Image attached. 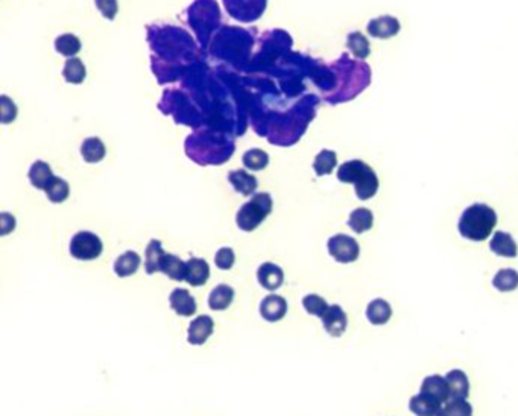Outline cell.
<instances>
[{"instance_id": "cell-21", "label": "cell", "mask_w": 518, "mask_h": 416, "mask_svg": "<svg viewBox=\"0 0 518 416\" xmlns=\"http://www.w3.org/2000/svg\"><path fill=\"white\" fill-rule=\"evenodd\" d=\"M140 264H142L140 255L135 251H125L116 258L113 269L119 279H128V276H133L138 271Z\"/></svg>"}, {"instance_id": "cell-6", "label": "cell", "mask_w": 518, "mask_h": 416, "mask_svg": "<svg viewBox=\"0 0 518 416\" xmlns=\"http://www.w3.org/2000/svg\"><path fill=\"white\" fill-rule=\"evenodd\" d=\"M69 251L79 262L96 260L104 253V243L100 237L91 231H79L70 239Z\"/></svg>"}, {"instance_id": "cell-14", "label": "cell", "mask_w": 518, "mask_h": 416, "mask_svg": "<svg viewBox=\"0 0 518 416\" xmlns=\"http://www.w3.org/2000/svg\"><path fill=\"white\" fill-rule=\"evenodd\" d=\"M169 306L175 313L178 314V316H182V318H190L198 310L197 300L192 297V293L187 289H182V288H177L171 292Z\"/></svg>"}, {"instance_id": "cell-1", "label": "cell", "mask_w": 518, "mask_h": 416, "mask_svg": "<svg viewBox=\"0 0 518 416\" xmlns=\"http://www.w3.org/2000/svg\"><path fill=\"white\" fill-rule=\"evenodd\" d=\"M331 67L336 73L338 84L328 96L324 98L331 105L350 102L371 84V67L365 61L350 58L348 53H342Z\"/></svg>"}, {"instance_id": "cell-25", "label": "cell", "mask_w": 518, "mask_h": 416, "mask_svg": "<svg viewBox=\"0 0 518 416\" xmlns=\"http://www.w3.org/2000/svg\"><path fill=\"white\" fill-rule=\"evenodd\" d=\"M441 405L442 404L429 398L427 395H424L421 392L411 396L409 400V410L415 416H437Z\"/></svg>"}, {"instance_id": "cell-17", "label": "cell", "mask_w": 518, "mask_h": 416, "mask_svg": "<svg viewBox=\"0 0 518 416\" xmlns=\"http://www.w3.org/2000/svg\"><path fill=\"white\" fill-rule=\"evenodd\" d=\"M446 380L449 384L450 398L453 400H467L470 395V378L465 371L462 369H451L446 374Z\"/></svg>"}, {"instance_id": "cell-37", "label": "cell", "mask_w": 518, "mask_h": 416, "mask_svg": "<svg viewBox=\"0 0 518 416\" xmlns=\"http://www.w3.org/2000/svg\"><path fill=\"white\" fill-rule=\"evenodd\" d=\"M244 166L249 170H263L270 163V155L262 149H249L244 155Z\"/></svg>"}, {"instance_id": "cell-16", "label": "cell", "mask_w": 518, "mask_h": 416, "mask_svg": "<svg viewBox=\"0 0 518 416\" xmlns=\"http://www.w3.org/2000/svg\"><path fill=\"white\" fill-rule=\"evenodd\" d=\"M400 22L397 20L395 17L392 15H382L377 17L374 20H371L368 23L366 29L368 34L374 36V39H380V40H387L392 39L397 34L400 32Z\"/></svg>"}, {"instance_id": "cell-5", "label": "cell", "mask_w": 518, "mask_h": 416, "mask_svg": "<svg viewBox=\"0 0 518 416\" xmlns=\"http://www.w3.org/2000/svg\"><path fill=\"white\" fill-rule=\"evenodd\" d=\"M272 206L274 202L270 193H255L246 204L239 208L236 215L237 227L245 231V233H251V231L260 227L265 219L271 215Z\"/></svg>"}, {"instance_id": "cell-34", "label": "cell", "mask_w": 518, "mask_h": 416, "mask_svg": "<svg viewBox=\"0 0 518 416\" xmlns=\"http://www.w3.org/2000/svg\"><path fill=\"white\" fill-rule=\"evenodd\" d=\"M46 196L53 204H61V202L66 201L70 195V186L66 180L55 177L53 181L49 184V187L44 190Z\"/></svg>"}, {"instance_id": "cell-36", "label": "cell", "mask_w": 518, "mask_h": 416, "mask_svg": "<svg viewBox=\"0 0 518 416\" xmlns=\"http://www.w3.org/2000/svg\"><path fill=\"white\" fill-rule=\"evenodd\" d=\"M328 306H330V304L318 293H309L303 298L304 310H306L310 314V316H317L319 319L322 318V314L327 311Z\"/></svg>"}, {"instance_id": "cell-20", "label": "cell", "mask_w": 518, "mask_h": 416, "mask_svg": "<svg viewBox=\"0 0 518 416\" xmlns=\"http://www.w3.org/2000/svg\"><path fill=\"white\" fill-rule=\"evenodd\" d=\"M365 314L373 326H385L392 318V307L386 300L376 298L366 306Z\"/></svg>"}, {"instance_id": "cell-38", "label": "cell", "mask_w": 518, "mask_h": 416, "mask_svg": "<svg viewBox=\"0 0 518 416\" xmlns=\"http://www.w3.org/2000/svg\"><path fill=\"white\" fill-rule=\"evenodd\" d=\"M236 263V253L233 249L224 246L215 254V264L222 271H230Z\"/></svg>"}, {"instance_id": "cell-11", "label": "cell", "mask_w": 518, "mask_h": 416, "mask_svg": "<svg viewBox=\"0 0 518 416\" xmlns=\"http://www.w3.org/2000/svg\"><path fill=\"white\" fill-rule=\"evenodd\" d=\"M257 281L263 289L275 292L279 290L284 283V272L279 264L272 262H265L257 269Z\"/></svg>"}, {"instance_id": "cell-12", "label": "cell", "mask_w": 518, "mask_h": 416, "mask_svg": "<svg viewBox=\"0 0 518 416\" xmlns=\"http://www.w3.org/2000/svg\"><path fill=\"white\" fill-rule=\"evenodd\" d=\"M260 316L267 322H279L288 314V301L277 293L267 295L260 302Z\"/></svg>"}, {"instance_id": "cell-33", "label": "cell", "mask_w": 518, "mask_h": 416, "mask_svg": "<svg viewBox=\"0 0 518 416\" xmlns=\"http://www.w3.org/2000/svg\"><path fill=\"white\" fill-rule=\"evenodd\" d=\"M437 416H473V405L467 400H453L444 403Z\"/></svg>"}, {"instance_id": "cell-30", "label": "cell", "mask_w": 518, "mask_h": 416, "mask_svg": "<svg viewBox=\"0 0 518 416\" xmlns=\"http://www.w3.org/2000/svg\"><path fill=\"white\" fill-rule=\"evenodd\" d=\"M347 48L353 53V57L357 60H365L368 55L371 53V48H369V41L364 34L360 32H351L347 36Z\"/></svg>"}, {"instance_id": "cell-26", "label": "cell", "mask_w": 518, "mask_h": 416, "mask_svg": "<svg viewBox=\"0 0 518 416\" xmlns=\"http://www.w3.org/2000/svg\"><path fill=\"white\" fill-rule=\"evenodd\" d=\"M348 227L354 231L356 234H364L369 231L374 225V215L371 210L368 208H356L350 213Z\"/></svg>"}, {"instance_id": "cell-41", "label": "cell", "mask_w": 518, "mask_h": 416, "mask_svg": "<svg viewBox=\"0 0 518 416\" xmlns=\"http://www.w3.org/2000/svg\"><path fill=\"white\" fill-rule=\"evenodd\" d=\"M15 229V217L9 213H2L0 215V234L8 236Z\"/></svg>"}, {"instance_id": "cell-29", "label": "cell", "mask_w": 518, "mask_h": 416, "mask_svg": "<svg viewBox=\"0 0 518 416\" xmlns=\"http://www.w3.org/2000/svg\"><path fill=\"white\" fill-rule=\"evenodd\" d=\"M493 286L498 292H512L518 288V271L512 267H505L496 272L493 279Z\"/></svg>"}, {"instance_id": "cell-3", "label": "cell", "mask_w": 518, "mask_h": 416, "mask_svg": "<svg viewBox=\"0 0 518 416\" xmlns=\"http://www.w3.org/2000/svg\"><path fill=\"white\" fill-rule=\"evenodd\" d=\"M497 225V213L486 204H473L464 210L458 222L459 234L471 242H484Z\"/></svg>"}, {"instance_id": "cell-2", "label": "cell", "mask_w": 518, "mask_h": 416, "mask_svg": "<svg viewBox=\"0 0 518 416\" xmlns=\"http://www.w3.org/2000/svg\"><path fill=\"white\" fill-rule=\"evenodd\" d=\"M234 152L233 138L218 129H199L187 137L186 154L201 166L222 164Z\"/></svg>"}, {"instance_id": "cell-19", "label": "cell", "mask_w": 518, "mask_h": 416, "mask_svg": "<svg viewBox=\"0 0 518 416\" xmlns=\"http://www.w3.org/2000/svg\"><path fill=\"white\" fill-rule=\"evenodd\" d=\"M166 254L168 253L164 251L163 243L160 242V240H157V239L150 240V243H147L145 249V271L147 275H154L157 272H160V267H161V263L164 260Z\"/></svg>"}, {"instance_id": "cell-8", "label": "cell", "mask_w": 518, "mask_h": 416, "mask_svg": "<svg viewBox=\"0 0 518 416\" xmlns=\"http://www.w3.org/2000/svg\"><path fill=\"white\" fill-rule=\"evenodd\" d=\"M222 2L228 14L237 22L251 23L263 15L267 0H222Z\"/></svg>"}, {"instance_id": "cell-15", "label": "cell", "mask_w": 518, "mask_h": 416, "mask_svg": "<svg viewBox=\"0 0 518 416\" xmlns=\"http://www.w3.org/2000/svg\"><path fill=\"white\" fill-rule=\"evenodd\" d=\"M210 280V266L207 260L201 257H192L186 262V272H184V281L193 288H201Z\"/></svg>"}, {"instance_id": "cell-13", "label": "cell", "mask_w": 518, "mask_h": 416, "mask_svg": "<svg viewBox=\"0 0 518 416\" xmlns=\"http://www.w3.org/2000/svg\"><path fill=\"white\" fill-rule=\"evenodd\" d=\"M420 392L427 395L429 398L434 400L439 404H444L450 400V392H449V384H447L446 377L438 375V374L425 377L421 382Z\"/></svg>"}, {"instance_id": "cell-7", "label": "cell", "mask_w": 518, "mask_h": 416, "mask_svg": "<svg viewBox=\"0 0 518 416\" xmlns=\"http://www.w3.org/2000/svg\"><path fill=\"white\" fill-rule=\"evenodd\" d=\"M327 249L333 260L342 264L354 263L360 255L359 242L347 234L331 236L327 242Z\"/></svg>"}, {"instance_id": "cell-40", "label": "cell", "mask_w": 518, "mask_h": 416, "mask_svg": "<svg viewBox=\"0 0 518 416\" xmlns=\"http://www.w3.org/2000/svg\"><path fill=\"white\" fill-rule=\"evenodd\" d=\"M96 8L99 13L102 14L107 20H114L117 11H119V4L117 0H95Z\"/></svg>"}, {"instance_id": "cell-9", "label": "cell", "mask_w": 518, "mask_h": 416, "mask_svg": "<svg viewBox=\"0 0 518 416\" xmlns=\"http://www.w3.org/2000/svg\"><path fill=\"white\" fill-rule=\"evenodd\" d=\"M322 327L331 337H340L347 331L348 316L339 304H330L327 311L321 318Z\"/></svg>"}, {"instance_id": "cell-39", "label": "cell", "mask_w": 518, "mask_h": 416, "mask_svg": "<svg viewBox=\"0 0 518 416\" xmlns=\"http://www.w3.org/2000/svg\"><path fill=\"white\" fill-rule=\"evenodd\" d=\"M0 113H2V123H11L17 117V107L8 96L0 98Z\"/></svg>"}, {"instance_id": "cell-22", "label": "cell", "mask_w": 518, "mask_h": 416, "mask_svg": "<svg viewBox=\"0 0 518 416\" xmlns=\"http://www.w3.org/2000/svg\"><path fill=\"white\" fill-rule=\"evenodd\" d=\"M234 289L228 284H219L208 295V307L215 311L227 310L234 301Z\"/></svg>"}, {"instance_id": "cell-18", "label": "cell", "mask_w": 518, "mask_h": 416, "mask_svg": "<svg viewBox=\"0 0 518 416\" xmlns=\"http://www.w3.org/2000/svg\"><path fill=\"white\" fill-rule=\"evenodd\" d=\"M489 249L493 254L505 258H515L518 255L517 242L510 233H505V231H496L491 242H489Z\"/></svg>"}, {"instance_id": "cell-28", "label": "cell", "mask_w": 518, "mask_h": 416, "mask_svg": "<svg viewBox=\"0 0 518 416\" xmlns=\"http://www.w3.org/2000/svg\"><path fill=\"white\" fill-rule=\"evenodd\" d=\"M160 272L173 281H184L186 262H182L181 258L175 254H166L160 267Z\"/></svg>"}, {"instance_id": "cell-23", "label": "cell", "mask_w": 518, "mask_h": 416, "mask_svg": "<svg viewBox=\"0 0 518 416\" xmlns=\"http://www.w3.org/2000/svg\"><path fill=\"white\" fill-rule=\"evenodd\" d=\"M228 181L231 186L234 187V190L240 195L244 196H251L255 193L258 182L255 180V177H253L251 173H248L246 170H233L228 173Z\"/></svg>"}, {"instance_id": "cell-32", "label": "cell", "mask_w": 518, "mask_h": 416, "mask_svg": "<svg viewBox=\"0 0 518 416\" xmlns=\"http://www.w3.org/2000/svg\"><path fill=\"white\" fill-rule=\"evenodd\" d=\"M336 164H338L336 152L322 149L313 161V170L318 175V177H324V175H330L333 170H335Z\"/></svg>"}, {"instance_id": "cell-24", "label": "cell", "mask_w": 518, "mask_h": 416, "mask_svg": "<svg viewBox=\"0 0 518 416\" xmlns=\"http://www.w3.org/2000/svg\"><path fill=\"white\" fill-rule=\"evenodd\" d=\"M27 177H29V181L35 189L46 190L49 187V184L53 181L55 175H53L51 166L48 163L39 160L31 166Z\"/></svg>"}, {"instance_id": "cell-4", "label": "cell", "mask_w": 518, "mask_h": 416, "mask_svg": "<svg viewBox=\"0 0 518 416\" xmlns=\"http://www.w3.org/2000/svg\"><path fill=\"white\" fill-rule=\"evenodd\" d=\"M338 180L345 184H353L356 189V196L360 201H368L377 195L378 192V177L362 160H350L338 169Z\"/></svg>"}, {"instance_id": "cell-10", "label": "cell", "mask_w": 518, "mask_h": 416, "mask_svg": "<svg viewBox=\"0 0 518 416\" xmlns=\"http://www.w3.org/2000/svg\"><path fill=\"white\" fill-rule=\"evenodd\" d=\"M215 331V321L207 314H199L189 323L187 342L193 347H201L211 337Z\"/></svg>"}, {"instance_id": "cell-31", "label": "cell", "mask_w": 518, "mask_h": 416, "mask_svg": "<svg viewBox=\"0 0 518 416\" xmlns=\"http://www.w3.org/2000/svg\"><path fill=\"white\" fill-rule=\"evenodd\" d=\"M62 76L69 84H81L87 76V69L79 58H69L64 64Z\"/></svg>"}, {"instance_id": "cell-35", "label": "cell", "mask_w": 518, "mask_h": 416, "mask_svg": "<svg viewBox=\"0 0 518 416\" xmlns=\"http://www.w3.org/2000/svg\"><path fill=\"white\" fill-rule=\"evenodd\" d=\"M55 49L64 57L73 58L81 51V40L73 34H62L55 40Z\"/></svg>"}, {"instance_id": "cell-27", "label": "cell", "mask_w": 518, "mask_h": 416, "mask_svg": "<svg viewBox=\"0 0 518 416\" xmlns=\"http://www.w3.org/2000/svg\"><path fill=\"white\" fill-rule=\"evenodd\" d=\"M105 145L98 137H88L81 145V155L87 163H99L105 159Z\"/></svg>"}]
</instances>
